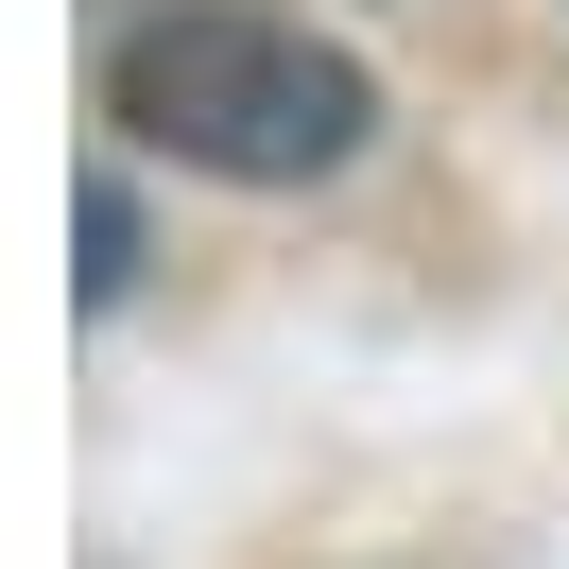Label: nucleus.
Returning <instances> with one entry per match:
<instances>
[{
	"instance_id": "obj_1",
	"label": "nucleus",
	"mask_w": 569,
	"mask_h": 569,
	"mask_svg": "<svg viewBox=\"0 0 569 569\" xmlns=\"http://www.w3.org/2000/svg\"><path fill=\"white\" fill-rule=\"evenodd\" d=\"M104 121L173 173H224V190H311L380 139V70L277 0H173L104 52Z\"/></svg>"
},
{
	"instance_id": "obj_2",
	"label": "nucleus",
	"mask_w": 569,
	"mask_h": 569,
	"mask_svg": "<svg viewBox=\"0 0 569 569\" xmlns=\"http://www.w3.org/2000/svg\"><path fill=\"white\" fill-rule=\"evenodd\" d=\"M121 293H139V190L87 173V311H121Z\"/></svg>"
}]
</instances>
